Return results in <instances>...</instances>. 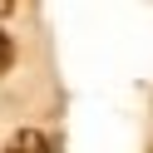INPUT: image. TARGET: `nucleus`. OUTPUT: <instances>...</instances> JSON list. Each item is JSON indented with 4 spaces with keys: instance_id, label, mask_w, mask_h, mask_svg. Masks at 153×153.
Segmentation results:
<instances>
[{
    "instance_id": "f257e3e1",
    "label": "nucleus",
    "mask_w": 153,
    "mask_h": 153,
    "mask_svg": "<svg viewBox=\"0 0 153 153\" xmlns=\"http://www.w3.org/2000/svg\"><path fill=\"white\" fill-rule=\"evenodd\" d=\"M5 153H54V148H50V138L40 128H15L10 143H5Z\"/></svg>"
},
{
    "instance_id": "f03ea898",
    "label": "nucleus",
    "mask_w": 153,
    "mask_h": 153,
    "mask_svg": "<svg viewBox=\"0 0 153 153\" xmlns=\"http://www.w3.org/2000/svg\"><path fill=\"white\" fill-rule=\"evenodd\" d=\"M10 59H15V50H10V35H5V30H0V74H5V69H10Z\"/></svg>"
}]
</instances>
